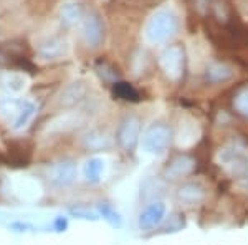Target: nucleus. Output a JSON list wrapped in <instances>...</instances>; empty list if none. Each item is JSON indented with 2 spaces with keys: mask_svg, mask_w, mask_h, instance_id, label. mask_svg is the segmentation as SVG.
Masks as SVG:
<instances>
[{
  "mask_svg": "<svg viewBox=\"0 0 248 245\" xmlns=\"http://www.w3.org/2000/svg\"><path fill=\"white\" fill-rule=\"evenodd\" d=\"M233 108L242 116L248 118V88H243L233 96Z\"/></svg>",
  "mask_w": 248,
  "mask_h": 245,
  "instance_id": "412c9836",
  "label": "nucleus"
},
{
  "mask_svg": "<svg viewBox=\"0 0 248 245\" xmlns=\"http://www.w3.org/2000/svg\"><path fill=\"white\" fill-rule=\"evenodd\" d=\"M99 214H101L103 219H105L106 222H109L113 227L123 226L121 214H119L113 206H109V204H101V206H99Z\"/></svg>",
  "mask_w": 248,
  "mask_h": 245,
  "instance_id": "aec40b11",
  "label": "nucleus"
},
{
  "mask_svg": "<svg viewBox=\"0 0 248 245\" xmlns=\"http://www.w3.org/2000/svg\"><path fill=\"white\" fill-rule=\"evenodd\" d=\"M70 214L83 220H91V222H96V220L99 219V215L96 214V212L90 211V209H86V207H71Z\"/></svg>",
  "mask_w": 248,
  "mask_h": 245,
  "instance_id": "4be33fe9",
  "label": "nucleus"
},
{
  "mask_svg": "<svg viewBox=\"0 0 248 245\" xmlns=\"http://www.w3.org/2000/svg\"><path fill=\"white\" fill-rule=\"evenodd\" d=\"M184 62H186V55H184V50L179 45H170L164 48L161 57H159L161 68L164 70L166 76H169L170 80H177L182 76Z\"/></svg>",
  "mask_w": 248,
  "mask_h": 245,
  "instance_id": "20e7f679",
  "label": "nucleus"
},
{
  "mask_svg": "<svg viewBox=\"0 0 248 245\" xmlns=\"http://www.w3.org/2000/svg\"><path fill=\"white\" fill-rule=\"evenodd\" d=\"M172 139V131L167 124L154 123L146 130L142 136V147L146 152L154 156L164 154L167 151Z\"/></svg>",
  "mask_w": 248,
  "mask_h": 245,
  "instance_id": "f03ea898",
  "label": "nucleus"
},
{
  "mask_svg": "<svg viewBox=\"0 0 248 245\" xmlns=\"http://www.w3.org/2000/svg\"><path fill=\"white\" fill-rule=\"evenodd\" d=\"M86 93H88V90H86L85 83H81V82L71 83V85H68L65 90L62 91L58 101L62 106L71 108V106H75V104H78L79 101H83Z\"/></svg>",
  "mask_w": 248,
  "mask_h": 245,
  "instance_id": "9b49d317",
  "label": "nucleus"
},
{
  "mask_svg": "<svg viewBox=\"0 0 248 245\" xmlns=\"http://www.w3.org/2000/svg\"><path fill=\"white\" fill-rule=\"evenodd\" d=\"M62 18L68 25H77L83 20V12L78 3H65L62 7Z\"/></svg>",
  "mask_w": 248,
  "mask_h": 245,
  "instance_id": "a211bd4d",
  "label": "nucleus"
},
{
  "mask_svg": "<svg viewBox=\"0 0 248 245\" xmlns=\"http://www.w3.org/2000/svg\"><path fill=\"white\" fill-rule=\"evenodd\" d=\"M12 230H15V232H27V230H31V227L30 224H25V222H14L10 226Z\"/></svg>",
  "mask_w": 248,
  "mask_h": 245,
  "instance_id": "393cba45",
  "label": "nucleus"
},
{
  "mask_svg": "<svg viewBox=\"0 0 248 245\" xmlns=\"http://www.w3.org/2000/svg\"><path fill=\"white\" fill-rule=\"evenodd\" d=\"M83 144H85L86 149L90 151H106L113 146V139L111 136L108 134L106 131H101V130H96V131H91L88 132L83 139Z\"/></svg>",
  "mask_w": 248,
  "mask_h": 245,
  "instance_id": "ddd939ff",
  "label": "nucleus"
},
{
  "mask_svg": "<svg viewBox=\"0 0 248 245\" xmlns=\"http://www.w3.org/2000/svg\"><path fill=\"white\" fill-rule=\"evenodd\" d=\"M233 76V70L225 65V63H212V65L207 68V80L210 83H223L229 82V80Z\"/></svg>",
  "mask_w": 248,
  "mask_h": 245,
  "instance_id": "4468645a",
  "label": "nucleus"
},
{
  "mask_svg": "<svg viewBox=\"0 0 248 245\" xmlns=\"http://www.w3.org/2000/svg\"><path fill=\"white\" fill-rule=\"evenodd\" d=\"M194 169H195V159L190 158V156L182 154L170 161L169 166L164 169V176L167 179H181L189 176Z\"/></svg>",
  "mask_w": 248,
  "mask_h": 245,
  "instance_id": "1a4fd4ad",
  "label": "nucleus"
},
{
  "mask_svg": "<svg viewBox=\"0 0 248 245\" xmlns=\"http://www.w3.org/2000/svg\"><path fill=\"white\" fill-rule=\"evenodd\" d=\"M205 199V189L197 182H187L179 187L177 200L184 206H195Z\"/></svg>",
  "mask_w": 248,
  "mask_h": 245,
  "instance_id": "9d476101",
  "label": "nucleus"
},
{
  "mask_svg": "<svg viewBox=\"0 0 248 245\" xmlns=\"http://www.w3.org/2000/svg\"><path fill=\"white\" fill-rule=\"evenodd\" d=\"M31 152H33V143L29 139H14L7 144L5 163L12 167H27L30 164Z\"/></svg>",
  "mask_w": 248,
  "mask_h": 245,
  "instance_id": "39448f33",
  "label": "nucleus"
},
{
  "mask_svg": "<svg viewBox=\"0 0 248 245\" xmlns=\"http://www.w3.org/2000/svg\"><path fill=\"white\" fill-rule=\"evenodd\" d=\"M166 217V204L161 202V200H153L139 215V227L142 230H151V229L161 226V222Z\"/></svg>",
  "mask_w": 248,
  "mask_h": 245,
  "instance_id": "6e6552de",
  "label": "nucleus"
},
{
  "mask_svg": "<svg viewBox=\"0 0 248 245\" xmlns=\"http://www.w3.org/2000/svg\"><path fill=\"white\" fill-rule=\"evenodd\" d=\"M83 37L91 48H98L105 40V23L96 12L83 17Z\"/></svg>",
  "mask_w": 248,
  "mask_h": 245,
  "instance_id": "423d86ee",
  "label": "nucleus"
},
{
  "mask_svg": "<svg viewBox=\"0 0 248 245\" xmlns=\"http://www.w3.org/2000/svg\"><path fill=\"white\" fill-rule=\"evenodd\" d=\"M78 176V166L75 161H60L55 164L50 171V179L55 186L58 187H68L77 180Z\"/></svg>",
  "mask_w": 248,
  "mask_h": 245,
  "instance_id": "0eeeda50",
  "label": "nucleus"
},
{
  "mask_svg": "<svg viewBox=\"0 0 248 245\" xmlns=\"http://www.w3.org/2000/svg\"><path fill=\"white\" fill-rule=\"evenodd\" d=\"M164 191H166V184L161 179H149L142 186V197L147 200H155L164 194Z\"/></svg>",
  "mask_w": 248,
  "mask_h": 245,
  "instance_id": "f3484780",
  "label": "nucleus"
},
{
  "mask_svg": "<svg viewBox=\"0 0 248 245\" xmlns=\"http://www.w3.org/2000/svg\"><path fill=\"white\" fill-rule=\"evenodd\" d=\"M68 53V43L63 38H51L38 48V55L43 60H57Z\"/></svg>",
  "mask_w": 248,
  "mask_h": 245,
  "instance_id": "f8f14e48",
  "label": "nucleus"
},
{
  "mask_svg": "<svg viewBox=\"0 0 248 245\" xmlns=\"http://www.w3.org/2000/svg\"><path fill=\"white\" fill-rule=\"evenodd\" d=\"M141 134V119L138 116H127L124 118L116 132V143L123 151L131 152L136 149Z\"/></svg>",
  "mask_w": 248,
  "mask_h": 245,
  "instance_id": "7ed1b4c3",
  "label": "nucleus"
},
{
  "mask_svg": "<svg viewBox=\"0 0 248 245\" xmlns=\"http://www.w3.org/2000/svg\"><path fill=\"white\" fill-rule=\"evenodd\" d=\"M7 86L14 91H20L23 86H25V82L20 75H9L7 76Z\"/></svg>",
  "mask_w": 248,
  "mask_h": 245,
  "instance_id": "5701e85b",
  "label": "nucleus"
},
{
  "mask_svg": "<svg viewBox=\"0 0 248 245\" xmlns=\"http://www.w3.org/2000/svg\"><path fill=\"white\" fill-rule=\"evenodd\" d=\"M103 171H105V161L99 158H91L85 164V178L88 182H93V184L99 182Z\"/></svg>",
  "mask_w": 248,
  "mask_h": 245,
  "instance_id": "2eb2a0df",
  "label": "nucleus"
},
{
  "mask_svg": "<svg viewBox=\"0 0 248 245\" xmlns=\"http://www.w3.org/2000/svg\"><path fill=\"white\" fill-rule=\"evenodd\" d=\"M113 93L114 96H118L119 99H124V101H139V93H138V90L133 86V85H129V83H126V82H116L114 83V86H113Z\"/></svg>",
  "mask_w": 248,
  "mask_h": 245,
  "instance_id": "dca6fc26",
  "label": "nucleus"
},
{
  "mask_svg": "<svg viewBox=\"0 0 248 245\" xmlns=\"http://www.w3.org/2000/svg\"><path fill=\"white\" fill-rule=\"evenodd\" d=\"M35 111H37V106H35L33 103H30V101L22 103L20 111H18V116H17V119H15V123H14V130H20V128L25 126V124L29 123L31 118H33Z\"/></svg>",
  "mask_w": 248,
  "mask_h": 245,
  "instance_id": "6ab92c4d",
  "label": "nucleus"
},
{
  "mask_svg": "<svg viewBox=\"0 0 248 245\" xmlns=\"http://www.w3.org/2000/svg\"><path fill=\"white\" fill-rule=\"evenodd\" d=\"M177 17L170 10H157L147 20L144 33L151 43H166L177 33Z\"/></svg>",
  "mask_w": 248,
  "mask_h": 245,
  "instance_id": "f257e3e1",
  "label": "nucleus"
},
{
  "mask_svg": "<svg viewBox=\"0 0 248 245\" xmlns=\"http://www.w3.org/2000/svg\"><path fill=\"white\" fill-rule=\"evenodd\" d=\"M240 184H242L243 187H247V189H248V172L245 174V178H243L242 180H240Z\"/></svg>",
  "mask_w": 248,
  "mask_h": 245,
  "instance_id": "a878e982",
  "label": "nucleus"
},
{
  "mask_svg": "<svg viewBox=\"0 0 248 245\" xmlns=\"http://www.w3.org/2000/svg\"><path fill=\"white\" fill-rule=\"evenodd\" d=\"M53 227H55V230L62 234V232H65L68 229V219H66V217H63V215H58L57 219H55V222H53Z\"/></svg>",
  "mask_w": 248,
  "mask_h": 245,
  "instance_id": "b1692460",
  "label": "nucleus"
}]
</instances>
